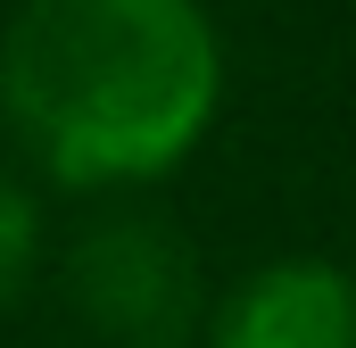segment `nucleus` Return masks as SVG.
<instances>
[{
    "label": "nucleus",
    "mask_w": 356,
    "mask_h": 348,
    "mask_svg": "<svg viewBox=\"0 0 356 348\" xmlns=\"http://www.w3.org/2000/svg\"><path fill=\"white\" fill-rule=\"evenodd\" d=\"M224 100V42L199 0H25L0 33V108L67 191L175 174Z\"/></svg>",
    "instance_id": "obj_1"
},
{
    "label": "nucleus",
    "mask_w": 356,
    "mask_h": 348,
    "mask_svg": "<svg viewBox=\"0 0 356 348\" xmlns=\"http://www.w3.org/2000/svg\"><path fill=\"white\" fill-rule=\"evenodd\" d=\"M67 290L99 340L182 348L199 324V249L149 207H108L67 249Z\"/></svg>",
    "instance_id": "obj_2"
},
{
    "label": "nucleus",
    "mask_w": 356,
    "mask_h": 348,
    "mask_svg": "<svg viewBox=\"0 0 356 348\" xmlns=\"http://www.w3.org/2000/svg\"><path fill=\"white\" fill-rule=\"evenodd\" d=\"M207 348H356V282L323 258H273L216 307Z\"/></svg>",
    "instance_id": "obj_3"
},
{
    "label": "nucleus",
    "mask_w": 356,
    "mask_h": 348,
    "mask_svg": "<svg viewBox=\"0 0 356 348\" xmlns=\"http://www.w3.org/2000/svg\"><path fill=\"white\" fill-rule=\"evenodd\" d=\"M33 265H42V207H33V191H25V182H8V174H0V315L25 299Z\"/></svg>",
    "instance_id": "obj_4"
}]
</instances>
